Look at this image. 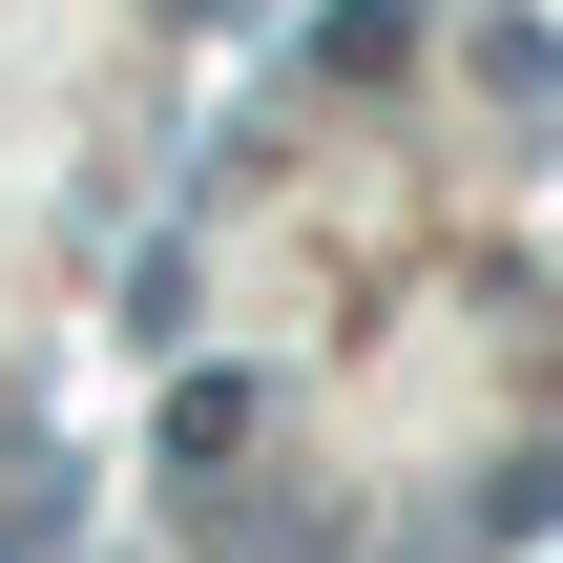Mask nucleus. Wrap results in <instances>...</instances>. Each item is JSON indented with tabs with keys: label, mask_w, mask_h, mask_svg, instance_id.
Masks as SVG:
<instances>
[{
	"label": "nucleus",
	"mask_w": 563,
	"mask_h": 563,
	"mask_svg": "<svg viewBox=\"0 0 563 563\" xmlns=\"http://www.w3.org/2000/svg\"><path fill=\"white\" fill-rule=\"evenodd\" d=\"M0 563H63V501H0Z\"/></svg>",
	"instance_id": "obj_1"
}]
</instances>
